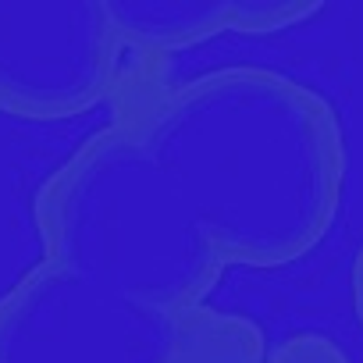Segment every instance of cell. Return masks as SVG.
Listing matches in <instances>:
<instances>
[{
	"label": "cell",
	"mask_w": 363,
	"mask_h": 363,
	"mask_svg": "<svg viewBox=\"0 0 363 363\" xmlns=\"http://www.w3.org/2000/svg\"><path fill=\"white\" fill-rule=\"evenodd\" d=\"M345 186L335 107L271 68H218L143 93L40 186L43 257L171 313L228 267H289L331 232Z\"/></svg>",
	"instance_id": "cell-1"
},
{
	"label": "cell",
	"mask_w": 363,
	"mask_h": 363,
	"mask_svg": "<svg viewBox=\"0 0 363 363\" xmlns=\"http://www.w3.org/2000/svg\"><path fill=\"white\" fill-rule=\"evenodd\" d=\"M257 335L211 306L157 310L61 257H40L0 296V363H207Z\"/></svg>",
	"instance_id": "cell-2"
},
{
	"label": "cell",
	"mask_w": 363,
	"mask_h": 363,
	"mask_svg": "<svg viewBox=\"0 0 363 363\" xmlns=\"http://www.w3.org/2000/svg\"><path fill=\"white\" fill-rule=\"evenodd\" d=\"M125 50L104 0H0V111L86 114L118 89Z\"/></svg>",
	"instance_id": "cell-3"
},
{
	"label": "cell",
	"mask_w": 363,
	"mask_h": 363,
	"mask_svg": "<svg viewBox=\"0 0 363 363\" xmlns=\"http://www.w3.org/2000/svg\"><path fill=\"white\" fill-rule=\"evenodd\" d=\"M128 50L171 54L225 36H274L324 8L303 0H104Z\"/></svg>",
	"instance_id": "cell-4"
},
{
	"label": "cell",
	"mask_w": 363,
	"mask_h": 363,
	"mask_svg": "<svg viewBox=\"0 0 363 363\" xmlns=\"http://www.w3.org/2000/svg\"><path fill=\"white\" fill-rule=\"evenodd\" d=\"M207 363H352V359L328 335L299 331V335H289L285 342H278L274 349H267L264 335H257V338L207 359Z\"/></svg>",
	"instance_id": "cell-5"
},
{
	"label": "cell",
	"mask_w": 363,
	"mask_h": 363,
	"mask_svg": "<svg viewBox=\"0 0 363 363\" xmlns=\"http://www.w3.org/2000/svg\"><path fill=\"white\" fill-rule=\"evenodd\" d=\"M352 306H356L359 324H363V250H359V257L352 264Z\"/></svg>",
	"instance_id": "cell-6"
}]
</instances>
